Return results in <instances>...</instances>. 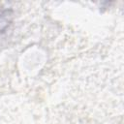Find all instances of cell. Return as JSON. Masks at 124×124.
<instances>
[{"label": "cell", "instance_id": "obj_1", "mask_svg": "<svg viewBox=\"0 0 124 124\" xmlns=\"http://www.w3.org/2000/svg\"><path fill=\"white\" fill-rule=\"evenodd\" d=\"M13 20V11L11 9L0 6V36L4 34L10 27Z\"/></svg>", "mask_w": 124, "mask_h": 124}]
</instances>
